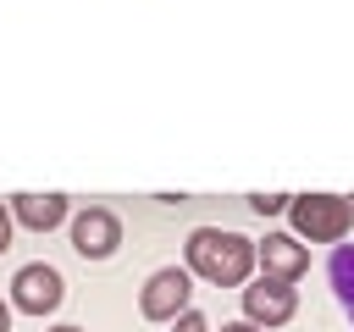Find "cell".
Masks as SVG:
<instances>
[{
	"instance_id": "5",
	"label": "cell",
	"mask_w": 354,
	"mask_h": 332,
	"mask_svg": "<svg viewBox=\"0 0 354 332\" xmlns=\"http://www.w3.org/2000/svg\"><path fill=\"white\" fill-rule=\"evenodd\" d=\"M188 299H194V277H188V266H160V271H149L144 288H138V315L171 326V321L188 310Z\"/></svg>"
},
{
	"instance_id": "7",
	"label": "cell",
	"mask_w": 354,
	"mask_h": 332,
	"mask_svg": "<svg viewBox=\"0 0 354 332\" xmlns=\"http://www.w3.org/2000/svg\"><path fill=\"white\" fill-rule=\"evenodd\" d=\"M254 271L260 277H282V282H299L310 271V249L293 238V232H266L254 243Z\"/></svg>"
},
{
	"instance_id": "12",
	"label": "cell",
	"mask_w": 354,
	"mask_h": 332,
	"mask_svg": "<svg viewBox=\"0 0 354 332\" xmlns=\"http://www.w3.org/2000/svg\"><path fill=\"white\" fill-rule=\"evenodd\" d=\"M11 232H17V221H11V210H6V205H0V255H6V249H11Z\"/></svg>"
},
{
	"instance_id": "13",
	"label": "cell",
	"mask_w": 354,
	"mask_h": 332,
	"mask_svg": "<svg viewBox=\"0 0 354 332\" xmlns=\"http://www.w3.org/2000/svg\"><path fill=\"white\" fill-rule=\"evenodd\" d=\"M221 332H266V326H254V321H221Z\"/></svg>"
},
{
	"instance_id": "8",
	"label": "cell",
	"mask_w": 354,
	"mask_h": 332,
	"mask_svg": "<svg viewBox=\"0 0 354 332\" xmlns=\"http://www.w3.org/2000/svg\"><path fill=\"white\" fill-rule=\"evenodd\" d=\"M6 210H11V221L28 227V232H55V227H66L72 199H66V194H11Z\"/></svg>"
},
{
	"instance_id": "11",
	"label": "cell",
	"mask_w": 354,
	"mask_h": 332,
	"mask_svg": "<svg viewBox=\"0 0 354 332\" xmlns=\"http://www.w3.org/2000/svg\"><path fill=\"white\" fill-rule=\"evenodd\" d=\"M171 332H216V326H210V315H199V310L188 304V310H183V315L171 321Z\"/></svg>"
},
{
	"instance_id": "4",
	"label": "cell",
	"mask_w": 354,
	"mask_h": 332,
	"mask_svg": "<svg viewBox=\"0 0 354 332\" xmlns=\"http://www.w3.org/2000/svg\"><path fill=\"white\" fill-rule=\"evenodd\" d=\"M66 238L83 260H111L122 249V216L111 205H83L66 216Z\"/></svg>"
},
{
	"instance_id": "6",
	"label": "cell",
	"mask_w": 354,
	"mask_h": 332,
	"mask_svg": "<svg viewBox=\"0 0 354 332\" xmlns=\"http://www.w3.org/2000/svg\"><path fill=\"white\" fill-rule=\"evenodd\" d=\"M238 299H243V321H254V326H266V332L299 315V288L282 282V277H260V271H254V277L238 288Z\"/></svg>"
},
{
	"instance_id": "2",
	"label": "cell",
	"mask_w": 354,
	"mask_h": 332,
	"mask_svg": "<svg viewBox=\"0 0 354 332\" xmlns=\"http://www.w3.org/2000/svg\"><path fill=\"white\" fill-rule=\"evenodd\" d=\"M282 216L293 221V238L299 243H343L348 227H354V210L337 194H288V210Z\"/></svg>"
},
{
	"instance_id": "16",
	"label": "cell",
	"mask_w": 354,
	"mask_h": 332,
	"mask_svg": "<svg viewBox=\"0 0 354 332\" xmlns=\"http://www.w3.org/2000/svg\"><path fill=\"white\" fill-rule=\"evenodd\" d=\"M348 210H354V199H348Z\"/></svg>"
},
{
	"instance_id": "10",
	"label": "cell",
	"mask_w": 354,
	"mask_h": 332,
	"mask_svg": "<svg viewBox=\"0 0 354 332\" xmlns=\"http://www.w3.org/2000/svg\"><path fill=\"white\" fill-rule=\"evenodd\" d=\"M249 210L254 216H282L288 210V194H249Z\"/></svg>"
},
{
	"instance_id": "14",
	"label": "cell",
	"mask_w": 354,
	"mask_h": 332,
	"mask_svg": "<svg viewBox=\"0 0 354 332\" xmlns=\"http://www.w3.org/2000/svg\"><path fill=\"white\" fill-rule=\"evenodd\" d=\"M11 315H17V310H11L6 299H0V332H11Z\"/></svg>"
},
{
	"instance_id": "3",
	"label": "cell",
	"mask_w": 354,
	"mask_h": 332,
	"mask_svg": "<svg viewBox=\"0 0 354 332\" xmlns=\"http://www.w3.org/2000/svg\"><path fill=\"white\" fill-rule=\"evenodd\" d=\"M61 299H66V282H61V271H55L50 260H28V266H17L11 293H6V304H11L17 315H39V321L55 315Z\"/></svg>"
},
{
	"instance_id": "1",
	"label": "cell",
	"mask_w": 354,
	"mask_h": 332,
	"mask_svg": "<svg viewBox=\"0 0 354 332\" xmlns=\"http://www.w3.org/2000/svg\"><path fill=\"white\" fill-rule=\"evenodd\" d=\"M183 266L210 288H243L254 277V238L232 227H194L183 243Z\"/></svg>"
},
{
	"instance_id": "9",
	"label": "cell",
	"mask_w": 354,
	"mask_h": 332,
	"mask_svg": "<svg viewBox=\"0 0 354 332\" xmlns=\"http://www.w3.org/2000/svg\"><path fill=\"white\" fill-rule=\"evenodd\" d=\"M326 277H332V293H337L343 315L354 321V243H337V249H332V266H326Z\"/></svg>"
},
{
	"instance_id": "15",
	"label": "cell",
	"mask_w": 354,
	"mask_h": 332,
	"mask_svg": "<svg viewBox=\"0 0 354 332\" xmlns=\"http://www.w3.org/2000/svg\"><path fill=\"white\" fill-rule=\"evenodd\" d=\"M50 332H83V326H50Z\"/></svg>"
}]
</instances>
